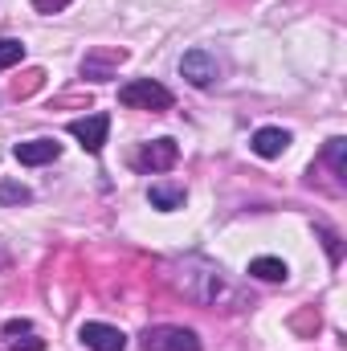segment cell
Listing matches in <instances>:
<instances>
[{
    "instance_id": "6da1fadb",
    "label": "cell",
    "mask_w": 347,
    "mask_h": 351,
    "mask_svg": "<svg viewBox=\"0 0 347 351\" xmlns=\"http://www.w3.org/2000/svg\"><path fill=\"white\" fill-rule=\"evenodd\" d=\"M119 102L123 106H139V110H168L172 94L160 82H152V78H135V82H127V86L119 90Z\"/></svg>"
},
{
    "instance_id": "7a4b0ae2",
    "label": "cell",
    "mask_w": 347,
    "mask_h": 351,
    "mask_svg": "<svg viewBox=\"0 0 347 351\" xmlns=\"http://www.w3.org/2000/svg\"><path fill=\"white\" fill-rule=\"evenodd\" d=\"M143 351H200V339L188 327H147Z\"/></svg>"
},
{
    "instance_id": "3957f363",
    "label": "cell",
    "mask_w": 347,
    "mask_h": 351,
    "mask_svg": "<svg viewBox=\"0 0 347 351\" xmlns=\"http://www.w3.org/2000/svg\"><path fill=\"white\" fill-rule=\"evenodd\" d=\"M180 74H184L196 90H208L221 78V66H217V58H213L208 49H188L184 62H180Z\"/></svg>"
},
{
    "instance_id": "277c9868",
    "label": "cell",
    "mask_w": 347,
    "mask_h": 351,
    "mask_svg": "<svg viewBox=\"0 0 347 351\" xmlns=\"http://www.w3.org/2000/svg\"><path fill=\"white\" fill-rule=\"evenodd\" d=\"M176 160H180L176 139H152V143H143V147H139L135 168H139V172H168Z\"/></svg>"
},
{
    "instance_id": "5b68a950",
    "label": "cell",
    "mask_w": 347,
    "mask_h": 351,
    "mask_svg": "<svg viewBox=\"0 0 347 351\" xmlns=\"http://www.w3.org/2000/svg\"><path fill=\"white\" fill-rule=\"evenodd\" d=\"M123 62H127V49H94V53H86V62H82V78H90V82H110Z\"/></svg>"
},
{
    "instance_id": "8992f818",
    "label": "cell",
    "mask_w": 347,
    "mask_h": 351,
    "mask_svg": "<svg viewBox=\"0 0 347 351\" xmlns=\"http://www.w3.org/2000/svg\"><path fill=\"white\" fill-rule=\"evenodd\" d=\"M78 339H82L90 351H123L127 348V335H123L119 327H110V323H82Z\"/></svg>"
},
{
    "instance_id": "52a82bcc",
    "label": "cell",
    "mask_w": 347,
    "mask_h": 351,
    "mask_svg": "<svg viewBox=\"0 0 347 351\" xmlns=\"http://www.w3.org/2000/svg\"><path fill=\"white\" fill-rule=\"evenodd\" d=\"M106 131H110V119H106V114H90V119H74V123H70V135H74L86 152H102Z\"/></svg>"
},
{
    "instance_id": "ba28073f",
    "label": "cell",
    "mask_w": 347,
    "mask_h": 351,
    "mask_svg": "<svg viewBox=\"0 0 347 351\" xmlns=\"http://www.w3.org/2000/svg\"><path fill=\"white\" fill-rule=\"evenodd\" d=\"M12 156H16L25 168H37V164L58 160V156H62V143H58V139H29V143H16Z\"/></svg>"
},
{
    "instance_id": "9c48e42d",
    "label": "cell",
    "mask_w": 347,
    "mask_h": 351,
    "mask_svg": "<svg viewBox=\"0 0 347 351\" xmlns=\"http://www.w3.org/2000/svg\"><path fill=\"white\" fill-rule=\"evenodd\" d=\"M254 152H258L261 160H278L286 147H290V131H282V127H261L258 135H254V143H250Z\"/></svg>"
},
{
    "instance_id": "30bf717a",
    "label": "cell",
    "mask_w": 347,
    "mask_h": 351,
    "mask_svg": "<svg viewBox=\"0 0 347 351\" xmlns=\"http://www.w3.org/2000/svg\"><path fill=\"white\" fill-rule=\"evenodd\" d=\"M147 200H152V208H160V213H176V208H184L188 192H184L180 184H152V188H147Z\"/></svg>"
},
{
    "instance_id": "8fae6325",
    "label": "cell",
    "mask_w": 347,
    "mask_h": 351,
    "mask_svg": "<svg viewBox=\"0 0 347 351\" xmlns=\"http://www.w3.org/2000/svg\"><path fill=\"white\" fill-rule=\"evenodd\" d=\"M250 278H258V282H286L290 269H286V262H278V258H254L250 262Z\"/></svg>"
},
{
    "instance_id": "7c38bea8",
    "label": "cell",
    "mask_w": 347,
    "mask_h": 351,
    "mask_svg": "<svg viewBox=\"0 0 347 351\" xmlns=\"http://www.w3.org/2000/svg\"><path fill=\"white\" fill-rule=\"evenodd\" d=\"M323 160L335 168V176H347V139H344V135L327 139V152H323Z\"/></svg>"
},
{
    "instance_id": "4fadbf2b",
    "label": "cell",
    "mask_w": 347,
    "mask_h": 351,
    "mask_svg": "<svg viewBox=\"0 0 347 351\" xmlns=\"http://www.w3.org/2000/svg\"><path fill=\"white\" fill-rule=\"evenodd\" d=\"M21 58H25V41H16V37H0V70H12Z\"/></svg>"
},
{
    "instance_id": "5bb4252c",
    "label": "cell",
    "mask_w": 347,
    "mask_h": 351,
    "mask_svg": "<svg viewBox=\"0 0 347 351\" xmlns=\"http://www.w3.org/2000/svg\"><path fill=\"white\" fill-rule=\"evenodd\" d=\"M29 200H33V192L25 184H16V180H4L0 184V204H29Z\"/></svg>"
},
{
    "instance_id": "9a60e30c",
    "label": "cell",
    "mask_w": 347,
    "mask_h": 351,
    "mask_svg": "<svg viewBox=\"0 0 347 351\" xmlns=\"http://www.w3.org/2000/svg\"><path fill=\"white\" fill-rule=\"evenodd\" d=\"M319 237H323V245H327V258L339 265V258H344V250H339V237H335L331 229H319Z\"/></svg>"
},
{
    "instance_id": "2e32d148",
    "label": "cell",
    "mask_w": 347,
    "mask_h": 351,
    "mask_svg": "<svg viewBox=\"0 0 347 351\" xmlns=\"http://www.w3.org/2000/svg\"><path fill=\"white\" fill-rule=\"evenodd\" d=\"M66 4H70V0H33V8H37V12H62Z\"/></svg>"
}]
</instances>
